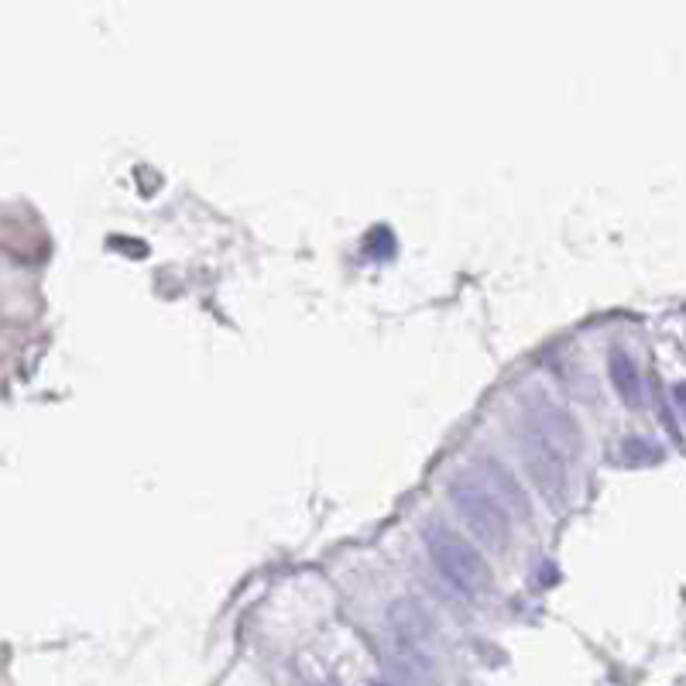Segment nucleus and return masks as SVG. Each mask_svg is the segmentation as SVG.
<instances>
[{"instance_id": "nucleus-1", "label": "nucleus", "mask_w": 686, "mask_h": 686, "mask_svg": "<svg viewBox=\"0 0 686 686\" xmlns=\"http://www.w3.org/2000/svg\"><path fill=\"white\" fill-rule=\"evenodd\" d=\"M522 453L543 497H549L553 505H564L570 494V460L580 453L577 422L556 401L543 398L536 409L525 412Z\"/></svg>"}, {"instance_id": "nucleus-2", "label": "nucleus", "mask_w": 686, "mask_h": 686, "mask_svg": "<svg viewBox=\"0 0 686 686\" xmlns=\"http://www.w3.org/2000/svg\"><path fill=\"white\" fill-rule=\"evenodd\" d=\"M426 546L440 577L463 598H478L491 580L484 556L447 525H426Z\"/></svg>"}, {"instance_id": "nucleus-3", "label": "nucleus", "mask_w": 686, "mask_h": 686, "mask_svg": "<svg viewBox=\"0 0 686 686\" xmlns=\"http://www.w3.org/2000/svg\"><path fill=\"white\" fill-rule=\"evenodd\" d=\"M450 502L463 515L467 528L491 549H508L512 543V512L508 505L497 497L487 481L478 478H463L450 484Z\"/></svg>"}, {"instance_id": "nucleus-4", "label": "nucleus", "mask_w": 686, "mask_h": 686, "mask_svg": "<svg viewBox=\"0 0 686 686\" xmlns=\"http://www.w3.org/2000/svg\"><path fill=\"white\" fill-rule=\"evenodd\" d=\"M608 371H611V382H614V392L621 395V401H625L629 409H642V374H639L635 361L625 351H611Z\"/></svg>"}, {"instance_id": "nucleus-5", "label": "nucleus", "mask_w": 686, "mask_h": 686, "mask_svg": "<svg viewBox=\"0 0 686 686\" xmlns=\"http://www.w3.org/2000/svg\"><path fill=\"white\" fill-rule=\"evenodd\" d=\"M484 474H487V487L502 497V502L508 505V512L515 515H522V518H528V502H525V494H522V487H518V481L505 471L502 463L497 460H487V467H484Z\"/></svg>"}, {"instance_id": "nucleus-6", "label": "nucleus", "mask_w": 686, "mask_h": 686, "mask_svg": "<svg viewBox=\"0 0 686 686\" xmlns=\"http://www.w3.org/2000/svg\"><path fill=\"white\" fill-rule=\"evenodd\" d=\"M625 457H629V460H660L663 453H660L656 447L642 443V440H629V443H625Z\"/></svg>"}, {"instance_id": "nucleus-7", "label": "nucleus", "mask_w": 686, "mask_h": 686, "mask_svg": "<svg viewBox=\"0 0 686 686\" xmlns=\"http://www.w3.org/2000/svg\"><path fill=\"white\" fill-rule=\"evenodd\" d=\"M673 401H676V409H679V416L686 419V382L673 388Z\"/></svg>"}]
</instances>
